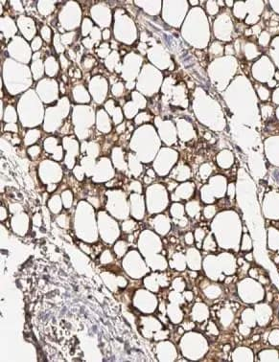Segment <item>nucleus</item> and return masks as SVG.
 <instances>
[{
    "label": "nucleus",
    "instance_id": "f257e3e1",
    "mask_svg": "<svg viewBox=\"0 0 279 362\" xmlns=\"http://www.w3.org/2000/svg\"><path fill=\"white\" fill-rule=\"evenodd\" d=\"M41 45H42V41L40 40L39 37H36V39H34L33 42H32V49L34 51L36 52L37 50H39V48L41 47Z\"/></svg>",
    "mask_w": 279,
    "mask_h": 362
},
{
    "label": "nucleus",
    "instance_id": "f03ea898",
    "mask_svg": "<svg viewBox=\"0 0 279 362\" xmlns=\"http://www.w3.org/2000/svg\"><path fill=\"white\" fill-rule=\"evenodd\" d=\"M41 34H42V37L44 39H46L47 41L50 40V39H51V37H50L51 30L48 28L47 26H44L42 28V30H41Z\"/></svg>",
    "mask_w": 279,
    "mask_h": 362
},
{
    "label": "nucleus",
    "instance_id": "7ed1b4c3",
    "mask_svg": "<svg viewBox=\"0 0 279 362\" xmlns=\"http://www.w3.org/2000/svg\"><path fill=\"white\" fill-rule=\"evenodd\" d=\"M102 37H103L104 39H109V31H108V29H106L104 32H103Z\"/></svg>",
    "mask_w": 279,
    "mask_h": 362
}]
</instances>
